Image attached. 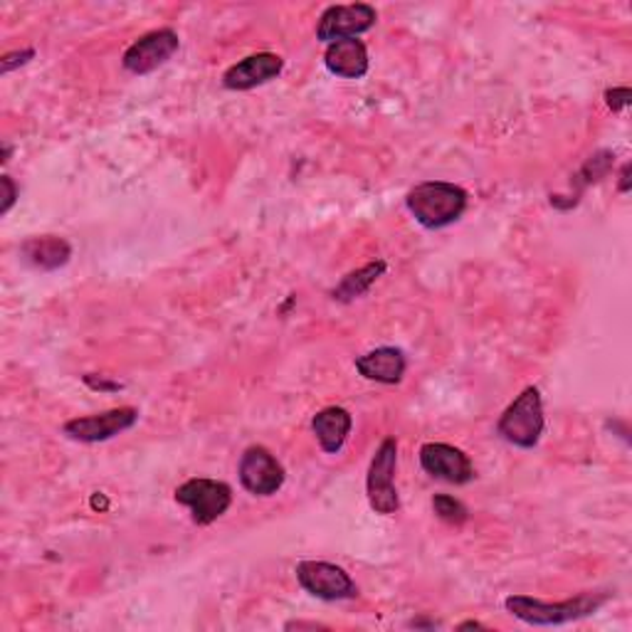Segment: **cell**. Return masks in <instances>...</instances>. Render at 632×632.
Wrapping results in <instances>:
<instances>
[{
	"label": "cell",
	"mask_w": 632,
	"mask_h": 632,
	"mask_svg": "<svg viewBox=\"0 0 632 632\" xmlns=\"http://www.w3.org/2000/svg\"><path fill=\"white\" fill-rule=\"evenodd\" d=\"M613 161H615V154L608 151V149L593 154V156L589 158V161H585V164L581 166V171L575 174L573 184L579 186V190H583L585 186H591V184H598V180L611 174Z\"/></svg>",
	"instance_id": "obj_18"
},
{
	"label": "cell",
	"mask_w": 632,
	"mask_h": 632,
	"mask_svg": "<svg viewBox=\"0 0 632 632\" xmlns=\"http://www.w3.org/2000/svg\"><path fill=\"white\" fill-rule=\"evenodd\" d=\"M408 358L395 346H381L356 358V371L366 381L383 383V386H395L405 376Z\"/></svg>",
	"instance_id": "obj_13"
},
{
	"label": "cell",
	"mask_w": 632,
	"mask_h": 632,
	"mask_svg": "<svg viewBox=\"0 0 632 632\" xmlns=\"http://www.w3.org/2000/svg\"><path fill=\"white\" fill-rule=\"evenodd\" d=\"M0 186H3V206H0V216H8L10 208H13L18 200V186L10 176H0Z\"/></svg>",
	"instance_id": "obj_22"
},
{
	"label": "cell",
	"mask_w": 632,
	"mask_h": 632,
	"mask_svg": "<svg viewBox=\"0 0 632 632\" xmlns=\"http://www.w3.org/2000/svg\"><path fill=\"white\" fill-rule=\"evenodd\" d=\"M324 65H326V70L342 79L366 77L368 65H371L366 42L358 38H346V40L326 45Z\"/></svg>",
	"instance_id": "obj_15"
},
{
	"label": "cell",
	"mask_w": 632,
	"mask_h": 632,
	"mask_svg": "<svg viewBox=\"0 0 632 632\" xmlns=\"http://www.w3.org/2000/svg\"><path fill=\"white\" fill-rule=\"evenodd\" d=\"M630 101H632L630 87H613V89H608V92H605V105L611 107L613 111L628 109Z\"/></svg>",
	"instance_id": "obj_21"
},
{
	"label": "cell",
	"mask_w": 632,
	"mask_h": 632,
	"mask_svg": "<svg viewBox=\"0 0 632 632\" xmlns=\"http://www.w3.org/2000/svg\"><path fill=\"white\" fill-rule=\"evenodd\" d=\"M237 477H240L243 490L253 496H273L285 487L287 472L267 447L250 445L237 465Z\"/></svg>",
	"instance_id": "obj_8"
},
{
	"label": "cell",
	"mask_w": 632,
	"mask_h": 632,
	"mask_svg": "<svg viewBox=\"0 0 632 632\" xmlns=\"http://www.w3.org/2000/svg\"><path fill=\"white\" fill-rule=\"evenodd\" d=\"M297 581L309 595L326 603L352 601L358 595L356 581L342 566L329 561H302L297 563Z\"/></svg>",
	"instance_id": "obj_6"
},
{
	"label": "cell",
	"mask_w": 632,
	"mask_h": 632,
	"mask_svg": "<svg viewBox=\"0 0 632 632\" xmlns=\"http://www.w3.org/2000/svg\"><path fill=\"white\" fill-rule=\"evenodd\" d=\"M386 259H376V263H368L356 273L346 275L342 282H338V287L332 292V297L336 302H354L358 297H364L366 292L376 285L378 277L386 275Z\"/></svg>",
	"instance_id": "obj_17"
},
{
	"label": "cell",
	"mask_w": 632,
	"mask_h": 632,
	"mask_svg": "<svg viewBox=\"0 0 632 632\" xmlns=\"http://www.w3.org/2000/svg\"><path fill=\"white\" fill-rule=\"evenodd\" d=\"M421 467L425 474L447 484H467L474 480L470 457L460 447L447 443H425L421 447Z\"/></svg>",
	"instance_id": "obj_11"
},
{
	"label": "cell",
	"mask_w": 632,
	"mask_h": 632,
	"mask_svg": "<svg viewBox=\"0 0 632 632\" xmlns=\"http://www.w3.org/2000/svg\"><path fill=\"white\" fill-rule=\"evenodd\" d=\"M630 164H625L623 166V171H620V186H618V190L620 194H630Z\"/></svg>",
	"instance_id": "obj_24"
},
{
	"label": "cell",
	"mask_w": 632,
	"mask_h": 632,
	"mask_svg": "<svg viewBox=\"0 0 632 632\" xmlns=\"http://www.w3.org/2000/svg\"><path fill=\"white\" fill-rule=\"evenodd\" d=\"M85 383L89 388H95V391H119L121 388V383H107V381H95L92 376H85Z\"/></svg>",
	"instance_id": "obj_23"
},
{
	"label": "cell",
	"mask_w": 632,
	"mask_h": 632,
	"mask_svg": "<svg viewBox=\"0 0 632 632\" xmlns=\"http://www.w3.org/2000/svg\"><path fill=\"white\" fill-rule=\"evenodd\" d=\"M608 601H611V593H581L561 603H549V601H541V598H532V595H510L504 601V608H506V613H512L526 625L549 628V625H566V623H575V620L589 618L601 611Z\"/></svg>",
	"instance_id": "obj_2"
},
{
	"label": "cell",
	"mask_w": 632,
	"mask_h": 632,
	"mask_svg": "<svg viewBox=\"0 0 632 632\" xmlns=\"http://www.w3.org/2000/svg\"><path fill=\"white\" fill-rule=\"evenodd\" d=\"M312 431L326 455H338L354 431V417L342 405H329L312 417Z\"/></svg>",
	"instance_id": "obj_14"
},
{
	"label": "cell",
	"mask_w": 632,
	"mask_h": 632,
	"mask_svg": "<svg viewBox=\"0 0 632 632\" xmlns=\"http://www.w3.org/2000/svg\"><path fill=\"white\" fill-rule=\"evenodd\" d=\"M546 431L544 398L536 386H529L516 395L514 403L500 415L496 435L514 447L534 450Z\"/></svg>",
	"instance_id": "obj_3"
},
{
	"label": "cell",
	"mask_w": 632,
	"mask_h": 632,
	"mask_svg": "<svg viewBox=\"0 0 632 632\" xmlns=\"http://www.w3.org/2000/svg\"><path fill=\"white\" fill-rule=\"evenodd\" d=\"M467 628H484V625L477 623V620H467V623L460 625V630H467Z\"/></svg>",
	"instance_id": "obj_25"
},
{
	"label": "cell",
	"mask_w": 632,
	"mask_h": 632,
	"mask_svg": "<svg viewBox=\"0 0 632 632\" xmlns=\"http://www.w3.org/2000/svg\"><path fill=\"white\" fill-rule=\"evenodd\" d=\"M282 70H285V60L279 55L257 52L228 67L223 75V87L230 89V92H247V89L273 82V79L282 75Z\"/></svg>",
	"instance_id": "obj_12"
},
{
	"label": "cell",
	"mask_w": 632,
	"mask_h": 632,
	"mask_svg": "<svg viewBox=\"0 0 632 632\" xmlns=\"http://www.w3.org/2000/svg\"><path fill=\"white\" fill-rule=\"evenodd\" d=\"M180 48V38L174 28H158L134 40L124 52L121 65L131 75H151L164 67Z\"/></svg>",
	"instance_id": "obj_9"
},
{
	"label": "cell",
	"mask_w": 632,
	"mask_h": 632,
	"mask_svg": "<svg viewBox=\"0 0 632 632\" xmlns=\"http://www.w3.org/2000/svg\"><path fill=\"white\" fill-rule=\"evenodd\" d=\"M174 496L180 506H186L198 526H208L218 522L223 514H228L233 504V487L220 480L194 477L180 484Z\"/></svg>",
	"instance_id": "obj_5"
},
{
	"label": "cell",
	"mask_w": 632,
	"mask_h": 632,
	"mask_svg": "<svg viewBox=\"0 0 632 632\" xmlns=\"http://www.w3.org/2000/svg\"><path fill=\"white\" fill-rule=\"evenodd\" d=\"M137 423H139V411L131 408V405H124V408H111L97 415L72 417V421H67L62 425V433L75 440V443L95 445V443H107V440L131 431Z\"/></svg>",
	"instance_id": "obj_7"
},
{
	"label": "cell",
	"mask_w": 632,
	"mask_h": 632,
	"mask_svg": "<svg viewBox=\"0 0 632 632\" xmlns=\"http://www.w3.org/2000/svg\"><path fill=\"white\" fill-rule=\"evenodd\" d=\"M378 22V10L371 3H348V6H329L316 22V40L326 45L358 38L368 32Z\"/></svg>",
	"instance_id": "obj_10"
},
{
	"label": "cell",
	"mask_w": 632,
	"mask_h": 632,
	"mask_svg": "<svg viewBox=\"0 0 632 632\" xmlns=\"http://www.w3.org/2000/svg\"><path fill=\"white\" fill-rule=\"evenodd\" d=\"M467 203V190L447 180H423L405 196V208L425 230H443L457 223L465 216Z\"/></svg>",
	"instance_id": "obj_1"
},
{
	"label": "cell",
	"mask_w": 632,
	"mask_h": 632,
	"mask_svg": "<svg viewBox=\"0 0 632 632\" xmlns=\"http://www.w3.org/2000/svg\"><path fill=\"white\" fill-rule=\"evenodd\" d=\"M395 467H398V440L386 437L378 445L366 474L368 504L381 516H393L401 512V496L395 490Z\"/></svg>",
	"instance_id": "obj_4"
},
{
	"label": "cell",
	"mask_w": 632,
	"mask_h": 632,
	"mask_svg": "<svg viewBox=\"0 0 632 632\" xmlns=\"http://www.w3.org/2000/svg\"><path fill=\"white\" fill-rule=\"evenodd\" d=\"M433 512L437 514V519H443V522L455 524V526H462L470 519L467 506L450 494H435L433 496Z\"/></svg>",
	"instance_id": "obj_19"
},
{
	"label": "cell",
	"mask_w": 632,
	"mask_h": 632,
	"mask_svg": "<svg viewBox=\"0 0 632 632\" xmlns=\"http://www.w3.org/2000/svg\"><path fill=\"white\" fill-rule=\"evenodd\" d=\"M20 255L40 273H55L72 259V245L58 235H38L20 245Z\"/></svg>",
	"instance_id": "obj_16"
},
{
	"label": "cell",
	"mask_w": 632,
	"mask_h": 632,
	"mask_svg": "<svg viewBox=\"0 0 632 632\" xmlns=\"http://www.w3.org/2000/svg\"><path fill=\"white\" fill-rule=\"evenodd\" d=\"M32 58H36V50L32 48H26V50H13V52H6L3 58H0V72L8 75V72H13L16 67H22V65H28Z\"/></svg>",
	"instance_id": "obj_20"
}]
</instances>
